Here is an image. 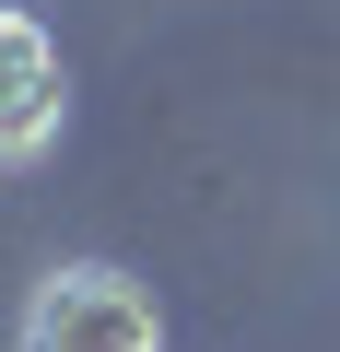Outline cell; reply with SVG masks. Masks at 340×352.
Wrapping results in <instances>:
<instances>
[{
	"instance_id": "cell-1",
	"label": "cell",
	"mask_w": 340,
	"mask_h": 352,
	"mask_svg": "<svg viewBox=\"0 0 340 352\" xmlns=\"http://www.w3.org/2000/svg\"><path fill=\"white\" fill-rule=\"evenodd\" d=\"M24 352H164V305L117 258H71L24 294Z\"/></svg>"
},
{
	"instance_id": "cell-2",
	"label": "cell",
	"mask_w": 340,
	"mask_h": 352,
	"mask_svg": "<svg viewBox=\"0 0 340 352\" xmlns=\"http://www.w3.org/2000/svg\"><path fill=\"white\" fill-rule=\"evenodd\" d=\"M71 118V82H59V36L36 12L0 0V164H36Z\"/></svg>"
}]
</instances>
